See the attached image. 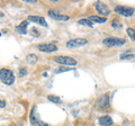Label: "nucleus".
<instances>
[{
	"mask_svg": "<svg viewBox=\"0 0 135 126\" xmlns=\"http://www.w3.org/2000/svg\"><path fill=\"white\" fill-rule=\"evenodd\" d=\"M115 12L125 16V17H131L134 14V9L131 7H126V6H117V7H115Z\"/></svg>",
	"mask_w": 135,
	"mask_h": 126,
	"instance_id": "obj_5",
	"label": "nucleus"
},
{
	"mask_svg": "<svg viewBox=\"0 0 135 126\" xmlns=\"http://www.w3.org/2000/svg\"><path fill=\"white\" fill-rule=\"evenodd\" d=\"M47 99L50 100V101H53V102H55V104H61V99L59 98V97H56V96H49L47 97Z\"/></svg>",
	"mask_w": 135,
	"mask_h": 126,
	"instance_id": "obj_19",
	"label": "nucleus"
},
{
	"mask_svg": "<svg viewBox=\"0 0 135 126\" xmlns=\"http://www.w3.org/2000/svg\"><path fill=\"white\" fill-rule=\"evenodd\" d=\"M26 61L29 64H35L37 62V56L35 54H28L27 57H26Z\"/></svg>",
	"mask_w": 135,
	"mask_h": 126,
	"instance_id": "obj_15",
	"label": "nucleus"
},
{
	"mask_svg": "<svg viewBox=\"0 0 135 126\" xmlns=\"http://www.w3.org/2000/svg\"><path fill=\"white\" fill-rule=\"evenodd\" d=\"M5 101H4V100H1V99H0V107H5Z\"/></svg>",
	"mask_w": 135,
	"mask_h": 126,
	"instance_id": "obj_23",
	"label": "nucleus"
},
{
	"mask_svg": "<svg viewBox=\"0 0 135 126\" xmlns=\"http://www.w3.org/2000/svg\"><path fill=\"white\" fill-rule=\"evenodd\" d=\"M37 48L42 52H55L57 46L55 44H40L37 45Z\"/></svg>",
	"mask_w": 135,
	"mask_h": 126,
	"instance_id": "obj_7",
	"label": "nucleus"
},
{
	"mask_svg": "<svg viewBox=\"0 0 135 126\" xmlns=\"http://www.w3.org/2000/svg\"><path fill=\"white\" fill-rule=\"evenodd\" d=\"M49 16L52 17L53 19H55V20H69V16L60 15L59 12H57V10H50Z\"/></svg>",
	"mask_w": 135,
	"mask_h": 126,
	"instance_id": "obj_10",
	"label": "nucleus"
},
{
	"mask_svg": "<svg viewBox=\"0 0 135 126\" xmlns=\"http://www.w3.org/2000/svg\"><path fill=\"white\" fill-rule=\"evenodd\" d=\"M25 1L28 2V4H31V2L32 4H34V2H36V0H25Z\"/></svg>",
	"mask_w": 135,
	"mask_h": 126,
	"instance_id": "obj_24",
	"label": "nucleus"
},
{
	"mask_svg": "<svg viewBox=\"0 0 135 126\" xmlns=\"http://www.w3.org/2000/svg\"><path fill=\"white\" fill-rule=\"evenodd\" d=\"M99 124L101 126H111L113 125V119L109 116H102L99 118Z\"/></svg>",
	"mask_w": 135,
	"mask_h": 126,
	"instance_id": "obj_13",
	"label": "nucleus"
},
{
	"mask_svg": "<svg viewBox=\"0 0 135 126\" xmlns=\"http://www.w3.org/2000/svg\"><path fill=\"white\" fill-rule=\"evenodd\" d=\"M111 26L115 28V29H119V28L123 27V24H122V21L119 19H114V20L111 21Z\"/></svg>",
	"mask_w": 135,
	"mask_h": 126,
	"instance_id": "obj_16",
	"label": "nucleus"
},
{
	"mask_svg": "<svg viewBox=\"0 0 135 126\" xmlns=\"http://www.w3.org/2000/svg\"><path fill=\"white\" fill-rule=\"evenodd\" d=\"M0 80L7 86H10L15 82V76L10 70L1 69L0 70Z\"/></svg>",
	"mask_w": 135,
	"mask_h": 126,
	"instance_id": "obj_1",
	"label": "nucleus"
},
{
	"mask_svg": "<svg viewBox=\"0 0 135 126\" xmlns=\"http://www.w3.org/2000/svg\"><path fill=\"white\" fill-rule=\"evenodd\" d=\"M97 106L100 109H105L109 107V98L108 95H104L97 100Z\"/></svg>",
	"mask_w": 135,
	"mask_h": 126,
	"instance_id": "obj_9",
	"label": "nucleus"
},
{
	"mask_svg": "<svg viewBox=\"0 0 135 126\" xmlns=\"http://www.w3.org/2000/svg\"><path fill=\"white\" fill-rule=\"evenodd\" d=\"M72 69H70V68H61V69H56L55 72L56 73H61V72H65V71H70Z\"/></svg>",
	"mask_w": 135,
	"mask_h": 126,
	"instance_id": "obj_21",
	"label": "nucleus"
},
{
	"mask_svg": "<svg viewBox=\"0 0 135 126\" xmlns=\"http://www.w3.org/2000/svg\"><path fill=\"white\" fill-rule=\"evenodd\" d=\"M96 9H97V11L100 15H102V16H107L109 12H110L107 6H106L104 2H101V1H97V2H96Z\"/></svg>",
	"mask_w": 135,
	"mask_h": 126,
	"instance_id": "obj_8",
	"label": "nucleus"
},
{
	"mask_svg": "<svg viewBox=\"0 0 135 126\" xmlns=\"http://www.w3.org/2000/svg\"><path fill=\"white\" fill-rule=\"evenodd\" d=\"M88 43V41L86 38H74V40H71L66 43V46L69 48H73V47H80L83 46Z\"/></svg>",
	"mask_w": 135,
	"mask_h": 126,
	"instance_id": "obj_6",
	"label": "nucleus"
},
{
	"mask_svg": "<svg viewBox=\"0 0 135 126\" xmlns=\"http://www.w3.org/2000/svg\"><path fill=\"white\" fill-rule=\"evenodd\" d=\"M27 74V70L26 69H20L19 70V77H24Z\"/></svg>",
	"mask_w": 135,
	"mask_h": 126,
	"instance_id": "obj_22",
	"label": "nucleus"
},
{
	"mask_svg": "<svg viewBox=\"0 0 135 126\" xmlns=\"http://www.w3.org/2000/svg\"><path fill=\"white\" fill-rule=\"evenodd\" d=\"M54 61L61 65H76L77 61L70 56H55Z\"/></svg>",
	"mask_w": 135,
	"mask_h": 126,
	"instance_id": "obj_4",
	"label": "nucleus"
},
{
	"mask_svg": "<svg viewBox=\"0 0 135 126\" xmlns=\"http://www.w3.org/2000/svg\"><path fill=\"white\" fill-rule=\"evenodd\" d=\"M4 16H5V15H4V12L0 11V17H4Z\"/></svg>",
	"mask_w": 135,
	"mask_h": 126,
	"instance_id": "obj_25",
	"label": "nucleus"
},
{
	"mask_svg": "<svg viewBox=\"0 0 135 126\" xmlns=\"http://www.w3.org/2000/svg\"><path fill=\"white\" fill-rule=\"evenodd\" d=\"M27 26H28V20H25V21H22L19 26H17L16 27V32L17 33H19V34H26L27 33Z\"/></svg>",
	"mask_w": 135,
	"mask_h": 126,
	"instance_id": "obj_12",
	"label": "nucleus"
},
{
	"mask_svg": "<svg viewBox=\"0 0 135 126\" xmlns=\"http://www.w3.org/2000/svg\"><path fill=\"white\" fill-rule=\"evenodd\" d=\"M127 34L130 35V37L132 40L135 41V29H132V28H127Z\"/></svg>",
	"mask_w": 135,
	"mask_h": 126,
	"instance_id": "obj_20",
	"label": "nucleus"
},
{
	"mask_svg": "<svg viewBox=\"0 0 135 126\" xmlns=\"http://www.w3.org/2000/svg\"><path fill=\"white\" fill-rule=\"evenodd\" d=\"M102 44L105 46L108 47H114V46H122L125 44V40L122 38H117V37H107L102 41Z\"/></svg>",
	"mask_w": 135,
	"mask_h": 126,
	"instance_id": "obj_3",
	"label": "nucleus"
},
{
	"mask_svg": "<svg viewBox=\"0 0 135 126\" xmlns=\"http://www.w3.org/2000/svg\"><path fill=\"white\" fill-rule=\"evenodd\" d=\"M89 20L91 23H105L106 21V18L105 17H99V16H90L89 17Z\"/></svg>",
	"mask_w": 135,
	"mask_h": 126,
	"instance_id": "obj_14",
	"label": "nucleus"
},
{
	"mask_svg": "<svg viewBox=\"0 0 135 126\" xmlns=\"http://www.w3.org/2000/svg\"><path fill=\"white\" fill-rule=\"evenodd\" d=\"M31 124H32V126H49L46 123L42 122L40 119V116H38L36 106H34L33 109H32V113H31Z\"/></svg>",
	"mask_w": 135,
	"mask_h": 126,
	"instance_id": "obj_2",
	"label": "nucleus"
},
{
	"mask_svg": "<svg viewBox=\"0 0 135 126\" xmlns=\"http://www.w3.org/2000/svg\"><path fill=\"white\" fill-rule=\"evenodd\" d=\"M133 59H135V54L127 53V54H122L121 55V60H133Z\"/></svg>",
	"mask_w": 135,
	"mask_h": 126,
	"instance_id": "obj_17",
	"label": "nucleus"
},
{
	"mask_svg": "<svg viewBox=\"0 0 135 126\" xmlns=\"http://www.w3.org/2000/svg\"><path fill=\"white\" fill-rule=\"evenodd\" d=\"M79 24L80 25H86V26H89V27H92V23L89 20V19H80L79 20Z\"/></svg>",
	"mask_w": 135,
	"mask_h": 126,
	"instance_id": "obj_18",
	"label": "nucleus"
},
{
	"mask_svg": "<svg viewBox=\"0 0 135 126\" xmlns=\"http://www.w3.org/2000/svg\"><path fill=\"white\" fill-rule=\"evenodd\" d=\"M28 21H33V23H36V24H40L41 26L47 27V23L45 21V19L43 17H40V16H29L28 17Z\"/></svg>",
	"mask_w": 135,
	"mask_h": 126,
	"instance_id": "obj_11",
	"label": "nucleus"
}]
</instances>
